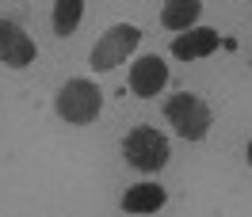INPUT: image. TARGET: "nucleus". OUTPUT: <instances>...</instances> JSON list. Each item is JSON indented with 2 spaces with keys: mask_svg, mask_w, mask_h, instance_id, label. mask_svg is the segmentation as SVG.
<instances>
[{
  "mask_svg": "<svg viewBox=\"0 0 252 217\" xmlns=\"http://www.w3.org/2000/svg\"><path fill=\"white\" fill-rule=\"evenodd\" d=\"M54 107H58V114H62L69 126H88L95 122V114H99V107H103V92L95 88L92 80H65L62 88H58V99H54Z\"/></svg>",
  "mask_w": 252,
  "mask_h": 217,
  "instance_id": "obj_1",
  "label": "nucleus"
},
{
  "mask_svg": "<svg viewBox=\"0 0 252 217\" xmlns=\"http://www.w3.org/2000/svg\"><path fill=\"white\" fill-rule=\"evenodd\" d=\"M80 16H84V0H58L54 4V34L69 38V34L77 31Z\"/></svg>",
  "mask_w": 252,
  "mask_h": 217,
  "instance_id": "obj_10",
  "label": "nucleus"
},
{
  "mask_svg": "<svg viewBox=\"0 0 252 217\" xmlns=\"http://www.w3.org/2000/svg\"><path fill=\"white\" fill-rule=\"evenodd\" d=\"M142 42V31L130 27V23H115L111 31L99 34V42L92 46V69L95 73H111L134 54V46Z\"/></svg>",
  "mask_w": 252,
  "mask_h": 217,
  "instance_id": "obj_4",
  "label": "nucleus"
},
{
  "mask_svg": "<svg viewBox=\"0 0 252 217\" xmlns=\"http://www.w3.org/2000/svg\"><path fill=\"white\" fill-rule=\"evenodd\" d=\"M214 50H218V31H210V27H188L184 34L172 38V57H180V61L210 57Z\"/></svg>",
  "mask_w": 252,
  "mask_h": 217,
  "instance_id": "obj_7",
  "label": "nucleus"
},
{
  "mask_svg": "<svg viewBox=\"0 0 252 217\" xmlns=\"http://www.w3.org/2000/svg\"><path fill=\"white\" fill-rule=\"evenodd\" d=\"M164 202H168L164 187H157V183H134L123 194V210H126V214H157Z\"/></svg>",
  "mask_w": 252,
  "mask_h": 217,
  "instance_id": "obj_8",
  "label": "nucleus"
},
{
  "mask_svg": "<svg viewBox=\"0 0 252 217\" xmlns=\"http://www.w3.org/2000/svg\"><path fill=\"white\" fill-rule=\"evenodd\" d=\"M164 84H168V65H164V57L145 54V57H138V61L130 65V92H134V95L153 99Z\"/></svg>",
  "mask_w": 252,
  "mask_h": 217,
  "instance_id": "obj_6",
  "label": "nucleus"
},
{
  "mask_svg": "<svg viewBox=\"0 0 252 217\" xmlns=\"http://www.w3.org/2000/svg\"><path fill=\"white\" fill-rule=\"evenodd\" d=\"M123 156L138 171H160L168 164V137L153 126H134L123 141Z\"/></svg>",
  "mask_w": 252,
  "mask_h": 217,
  "instance_id": "obj_3",
  "label": "nucleus"
},
{
  "mask_svg": "<svg viewBox=\"0 0 252 217\" xmlns=\"http://www.w3.org/2000/svg\"><path fill=\"white\" fill-rule=\"evenodd\" d=\"M249 164H252V141H249Z\"/></svg>",
  "mask_w": 252,
  "mask_h": 217,
  "instance_id": "obj_11",
  "label": "nucleus"
},
{
  "mask_svg": "<svg viewBox=\"0 0 252 217\" xmlns=\"http://www.w3.org/2000/svg\"><path fill=\"white\" fill-rule=\"evenodd\" d=\"M164 118L184 141H203L210 134V107H206L199 95L180 92L164 103Z\"/></svg>",
  "mask_w": 252,
  "mask_h": 217,
  "instance_id": "obj_2",
  "label": "nucleus"
},
{
  "mask_svg": "<svg viewBox=\"0 0 252 217\" xmlns=\"http://www.w3.org/2000/svg\"><path fill=\"white\" fill-rule=\"evenodd\" d=\"M199 12H203L199 0H168L164 12H160V23H164L168 31H188L191 23L199 19Z\"/></svg>",
  "mask_w": 252,
  "mask_h": 217,
  "instance_id": "obj_9",
  "label": "nucleus"
},
{
  "mask_svg": "<svg viewBox=\"0 0 252 217\" xmlns=\"http://www.w3.org/2000/svg\"><path fill=\"white\" fill-rule=\"evenodd\" d=\"M34 38L19 23H12V19H0V61L12 65V69H27V65L34 61Z\"/></svg>",
  "mask_w": 252,
  "mask_h": 217,
  "instance_id": "obj_5",
  "label": "nucleus"
}]
</instances>
